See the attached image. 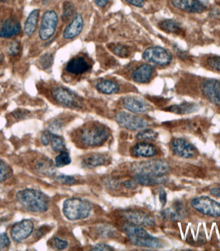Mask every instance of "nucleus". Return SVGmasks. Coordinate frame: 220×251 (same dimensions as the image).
<instances>
[{"label":"nucleus","mask_w":220,"mask_h":251,"mask_svg":"<svg viewBox=\"0 0 220 251\" xmlns=\"http://www.w3.org/2000/svg\"><path fill=\"white\" fill-rule=\"evenodd\" d=\"M90 67L88 60L85 57L77 56L69 61L65 67V70L69 74L77 75L87 73Z\"/></svg>","instance_id":"nucleus-17"},{"label":"nucleus","mask_w":220,"mask_h":251,"mask_svg":"<svg viewBox=\"0 0 220 251\" xmlns=\"http://www.w3.org/2000/svg\"><path fill=\"white\" fill-rule=\"evenodd\" d=\"M56 179L58 182L62 183L63 185H72L76 183V179L75 177L68 175H58L56 177Z\"/></svg>","instance_id":"nucleus-38"},{"label":"nucleus","mask_w":220,"mask_h":251,"mask_svg":"<svg viewBox=\"0 0 220 251\" xmlns=\"http://www.w3.org/2000/svg\"><path fill=\"white\" fill-rule=\"evenodd\" d=\"M75 12V6L71 1H66L63 3V20L66 22L73 16Z\"/></svg>","instance_id":"nucleus-35"},{"label":"nucleus","mask_w":220,"mask_h":251,"mask_svg":"<svg viewBox=\"0 0 220 251\" xmlns=\"http://www.w3.org/2000/svg\"><path fill=\"white\" fill-rule=\"evenodd\" d=\"M95 3L99 7H105L109 3V0H95Z\"/></svg>","instance_id":"nucleus-50"},{"label":"nucleus","mask_w":220,"mask_h":251,"mask_svg":"<svg viewBox=\"0 0 220 251\" xmlns=\"http://www.w3.org/2000/svg\"><path fill=\"white\" fill-rule=\"evenodd\" d=\"M110 50L117 55V56L121 57V58H126L130 55L129 49L126 46L122 44H113L110 46Z\"/></svg>","instance_id":"nucleus-33"},{"label":"nucleus","mask_w":220,"mask_h":251,"mask_svg":"<svg viewBox=\"0 0 220 251\" xmlns=\"http://www.w3.org/2000/svg\"><path fill=\"white\" fill-rule=\"evenodd\" d=\"M173 7L189 13H202L206 7L199 0H170Z\"/></svg>","instance_id":"nucleus-15"},{"label":"nucleus","mask_w":220,"mask_h":251,"mask_svg":"<svg viewBox=\"0 0 220 251\" xmlns=\"http://www.w3.org/2000/svg\"><path fill=\"white\" fill-rule=\"evenodd\" d=\"M187 209L182 201H175L171 207L161 212V216L169 221H180L187 216Z\"/></svg>","instance_id":"nucleus-16"},{"label":"nucleus","mask_w":220,"mask_h":251,"mask_svg":"<svg viewBox=\"0 0 220 251\" xmlns=\"http://www.w3.org/2000/svg\"><path fill=\"white\" fill-rule=\"evenodd\" d=\"M52 246L58 250H64L68 246V242L60 238H54L52 240Z\"/></svg>","instance_id":"nucleus-41"},{"label":"nucleus","mask_w":220,"mask_h":251,"mask_svg":"<svg viewBox=\"0 0 220 251\" xmlns=\"http://www.w3.org/2000/svg\"><path fill=\"white\" fill-rule=\"evenodd\" d=\"M122 105L128 111L133 113H144L150 111V105L144 100L136 97H126Z\"/></svg>","instance_id":"nucleus-18"},{"label":"nucleus","mask_w":220,"mask_h":251,"mask_svg":"<svg viewBox=\"0 0 220 251\" xmlns=\"http://www.w3.org/2000/svg\"><path fill=\"white\" fill-rule=\"evenodd\" d=\"M199 106L193 102L185 101L178 105H173L166 108V111L176 114H188L196 113Z\"/></svg>","instance_id":"nucleus-24"},{"label":"nucleus","mask_w":220,"mask_h":251,"mask_svg":"<svg viewBox=\"0 0 220 251\" xmlns=\"http://www.w3.org/2000/svg\"><path fill=\"white\" fill-rule=\"evenodd\" d=\"M34 223L30 220H23L14 224L11 229V236L16 242H22L31 235Z\"/></svg>","instance_id":"nucleus-14"},{"label":"nucleus","mask_w":220,"mask_h":251,"mask_svg":"<svg viewBox=\"0 0 220 251\" xmlns=\"http://www.w3.org/2000/svg\"><path fill=\"white\" fill-rule=\"evenodd\" d=\"M63 126H64V122L61 121V120H56L49 125L48 130L52 133H55V132L59 131Z\"/></svg>","instance_id":"nucleus-42"},{"label":"nucleus","mask_w":220,"mask_h":251,"mask_svg":"<svg viewBox=\"0 0 220 251\" xmlns=\"http://www.w3.org/2000/svg\"><path fill=\"white\" fill-rule=\"evenodd\" d=\"M96 89L99 93L104 95H113L119 91L120 87L117 83L111 80H103L96 85Z\"/></svg>","instance_id":"nucleus-27"},{"label":"nucleus","mask_w":220,"mask_h":251,"mask_svg":"<svg viewBox=\"0 0 220 251\" xmlns=\"http://www.w3.org/2000/svg\"><path fill=\"white\" fill-rule=\"evenodd\" d=\"M0 93H1V88H0Z\"/></svg>","instance_id":"nucleus-54"},{"label":"nucleus","mask_w":220,"mask_h":251,"mask_svg":"<svg viewBox=\"0 0 220 251\" xmlns=\"http://www.w3.org/2000/svg\"><path fill=\"white\" fill-rule=\"evenodd\" d=\"M11 175V169L9 165L3 160H0V183L7 180Z\"/></svg>","instance_id":"nucleus-36"},{"label":"nucleus","mask_w":220,"mask_h":251,"mask_svg":"<svg viewBox=\"0 0 220 251\" xmlns=\"http://www.w3.org/2000/svg\"><path fill=\"white\" fill-rule=\"evenodd\" d=\"M40 13V10L35 9L28 15L24 26V32L28 36H32L35 32L38 26Z\"/></svg>","instance_id":"nucleus-26"},{"label":"nucleus","mask_w":220,"mask_h":251,"mask_svg":"<svg viewBox=\"0 0 220 251\" xmlns=\"http://www.w3.org/2000/svg\"><path fill=\"white\" fill-rule=\"evenodd\" d=\"M158 137L157 132L152 129H143L138 132L136 138L140 140H155Z\"/></svg>","instance_id":"nucleus-34"},{"label":"nucleus","mask_w":220,"mask_h":251,"mask_svg":"<svg viewBox=\"0 0 220 251\" xmlns=\"http://www.w3.org/2000/svg\"><path fill=\"white\" fill-rule=\"evenodd\" d=\"M110 136V130L107 126L93 122L83 126L75 133L74 142L80 148H97L105 144Z\"/></svg>","instance_id":"nucleus-1"},{"label":"nucleus","mask_w":220,"mask_h":251,"mask_svg":"<svg viewBox=\"0 0 220 251\" xmlns=\"http://www.w3.org/2000/svg\"><path fill=\"white\" fill-rule=\"evenodd\" d=\"M35 168L38 172L44 175H52L55 173L54 163L48 158H42L37 161Z\"/></svg>","instance_id":"nucleus-28"},{"label":"nucleus","mask_w":220,"mask_h":251,"mask_svg":"<svg viewBox=\"0 0 220 251\" xmlns=\"http://www.w3.org/2000/svg\"><path fill=\"white\" fill-rule=\"evenodd\" d=\"M130 5H133L136 7H142L145 4L144 0H125Z\"/></svg>","instance_id":"nucleus-47"},{"label":"nucleus","mask_w":220,"mask_h":251,"mask_svg":"<svg viewBox=\"0 0 220 251\" xmlns=\"http://www.w3.org/2000/svg\"><path fill=\"white\" fill-rule=\"evenodd\" d=\"M122 216L129 223L143 226H153L155 224L154 218L146 212L128 209L122 212Z\"/></svg>","instance_id":"nucleus-12"},{"label":"nucleus","mask_w":220,"mask_h":251,"mask_svg":"<svg viewBox=\"0 0 220 251\" xmlns=\"http://www.w3.org/2000/svg\"><path fill=\"white\" fill-rule=\"evenodd\" d=\"M20 48H21V46H20V42L14 41V42H11L8 47V52L11 56H18L20 52Z\"/></svg>","instance_id":"nucleus-40"},{"label":"nucleus","mask_w":220,"mask_h":251,"mask_svg":"<svg viewBox=\"0 0 220 251\" xmlns=\"http://www.w3.org/2000/svg\"><path fill=\"white\" fill-rule=\"evenodd\" d=\"M136 183L135 181L132 180H126L124 181L123 185L125 188L132 190L135 189L136 187Z\"/></svg>","instance_id":"nucleus-49"},{"label":"nucleus","mask_w":220,"mask_h":251,"mask_svg":"<svg viewBox=\"0 0 220 251\" xmlns=\"http://www.w3.org/2000/svg\"><path fill=\"white\" fill-rule=\"evenodd\" d=\"M122 230L133 246L153 249L162 246V243L158 238L149 233L142 226L127 222L122 226Z\"/></svg>","instance_id":"nucleus-3"},{"label":"nucleus","mask_w":220,"mask_h":251,"mask_svg":"<svg viewBox=\"0 0 220 251\" xmlns=\"http://www.w3.org/2000/svg\"><path fill=\"white\" fill-rule=\"evenodd\" d=\"M41 141L44 146H48L50 142V132L48 130L42 134V136H41Z\"/></svg>","instance_id":"nucleus-45"},{"label":"nucleus","mask_w":220,"mask_h":251,"mask_svg":"<svg viewBox=\"0 0 220 251\" xmlns=\"http://www.w3.org/2000/svg\"><path fill=\"white\" fill-rule=\"evenodd\" d=\"M11 245V240L7 234L5 233H0V250L9 248Z\"/></svg>","instance_id":"nucleus-43"},{"label":"nucleus","mask_w":220,"mask_h":251,"mask_svg":"<svg viewBox=\"0 0 220 251\" xmlns=\"http://www.w3.org/2000/svg\"><path fill=\"white\" fill-rule=\"evenodd\" d=\"M50 138L51 146L55 152H60L61 151L66 150L64 139L61 136L50 132Z\"/></svg>","instance_id":"nucleus-31"},{"label":"nucleus","mask_w":220,"mask_h":251,"mask_svg":"<svg viewBox=\"0 0 220 251\" xmlns=\"http://www.w3.org/2000/svg\"><path fill=\"white\" fill-rule=\"evenodd\" d=\"M48 1H49V0H44V4H46V3H48Z\"/></svg>","instance_id":"nucleus-53"},{"label":"nucleus","mask_w":220,"mask_h":251,"mask_svg":"<svg viewBox=\"0 0 220 251\" xmlns=\"http://www.w3.org/2000/svg\"><path fill=\"white\" fill-rule=\"evenodd\" d=\"M132 156L150 158L155 156L157 151L155 147L149 143L141 142L134 144L130 151Z\"/></svg>","instance_id":"nucleus-21"},{"label":"nucleus","mask_w":220,"mask_h":251,"mask_svg":"<svg viewBox=\"0 0 220 251\" xmlns=\"http://www.w3.org/2000/svg\"><path fill=\"white\" fill-rule=\"evenodd\" d=\"M52 96L57 103L64 107L73 109L81 107V102L77 96L65 87H54L52 89Z\"/></svg>","instance_id":"nucleus-10"},{"label":"nucleus","mask_w":220,"mask_h":251,"mask_svg":"<svg viewBox=\"0 0 220 251\" xmlns=\"http://www.w3.org/2000/svg\"><path fill=\"white\" fill-rule=\"evenodd\" d=\"M203 64L205 68L220 74V56L209 55L203 60Z\"/></svg>","instance_id":"nucleus-30"},{"label":"nucleus","mask_w":220,"mask_h":251,"mask_svg":"<svg viewBox=\"0 0 220 251\" xmlns=\"http://www.w3.org/2000/svg\"><path fill=\"white\" fill-rule=\"evenodd\" d=\"M47 228L48 226H42V227L37 230L35 234H34V237L39 238L42 237L48 231Z\"/></svg>","instance_id":"nucleus-48"},{"label":"nucleus","mask_w":220,"mask_h":251,"mask_svg":"<svg viewBox=\"0 0 220 251\" xmlns=\"http://www.w3.org/2000/svg\"><path fill=\"white\" fill-rule=\"evenodd\" d=\"M147 62L154 63L160 66H167L172 62L171 53L161 47H151L146 49L142 55Z\"/></svg>","instance_id":"nucleus-9"},{"label":"nucleus","mask_w":220,"mask_h":251,"mask_svg":"<svg viewBox=\"0 0 220 251\" xmlns=\"http://www.w3.org/2000/svg\"><path fill=\"white\" fill-rule=\"evenodd\" d=\"M109 161V158L107 155L100 154V153H93V154L87 155L83 159L81 165L83 168L93 169L107 164Z\"/></svg>","instance_id":"nucleus-23"},{"label":"nucleus","mask_w":220,"mask_h":251,"mask_svg":"<svg viewBox=\"0 0 220 251\" xmlns=\"http://www.w3.org/2000/svg\"><path fill=\"white\" fill-rule=\"evenodd\" d=\"M171 149L176 156L182 158L190 159L197 156L198 151L188 141L182 138L175 139L171 143Z\"/></svg>","instance_id":"nucleus-13"},{"label":"nucleus","mask_w":220,"mask_h":251,"mask_svg":"<svg viewBox=\"0 0 220 251\" xmlns=\"http://www.w3.org/2000/svg\"><path fill=\"white\" fill-rule=\"evenodd\" d=\"M92 251H113V249L109 245L105 244H98L92 249Z\"/></svg>","instance_id":"nucleus-44"},{"label":"nucleus","mask_w":220,"mask_h":251,"mask_svg":"<svg viewBox=\"0 0 220 251\" xmlns=\"http://www.w3.org/2000/svg\"><path fill=\"white\" fill-rule=\"evenodd\" d=\"M30 115V112L26 109H16L12 113V116L18 120L27 119Z\"/></svg>","instance_id":"nucleus-39"},{"label":"nucleus","mask_w":220,"mask_h":251,"mask_svg":"<svg viewBox=\"0 0 220 251\" xmlns=\"http://www.w3.org/2000/svg\"><path fill=\"white\" fill-rule=\"evenodd\" d=\"M161 29L168 33H172L181 35L183 33L182 26L180 23L172 20H166L159 24Z\"/></svg>","instance_id":"nucleus-29"},{"label":"nucleus","mask_w":220,"mask_h":251,"mask_svg":"<svg viewBox=\"0 0 220 251\" xmlns=\"http://www.w3.org/2000/svg\"><path fill=\"white\" fill-rule=\"evenodd\" d=\"M159 200L162 206L166 205L167 203V193L164 189H161L159 192Z\"/></svg>","instance_id":"nucleus-46"},{"label":"nucleus","mask_w":220,"mask_h":251,"mask_svg":"<svg viewBox=\"0 0 220 251\" xmlns=\"http://www.w3.org/2000/svg\"><path fill=\"white\" fill-rule=\"evenodd\" d=\"M91 209L92 207L88 201L79 198L66 199L63 202V214L71 221L85 219L90 214Z\"/></svg>","instance_id":"nucleus-4"},{"label":"nucleus","mask_w":220,"mask_h":251,"mask_svg":"<svg viewBox=\"0 0 220 251\" xmlns=\"http://www.w3.org/2000/svg\"><path fill=\"white\" fill-rule=\"evenodd\" d=\"M53 62H54V57L50 53H46L43 55L39 61L40 66L44 69H47L52 66Z\"/></svg>","instance_id":"nucleus-37"},{"label":"nucleus","mask_w":220,"mask_h":251,"mask_svg":"<svg viewBox=\"0 0 220 251\" xmlns=\"http://www.w3.org/2000/svg\"><path fill=\"white\" fill-rule=\"evenodd\" d=\"M210 193L212 195L215 196V197L220 198V187L211 189L210 190Z\"/></svg>","instance_id":"nucleus-51"},{"label":"nucleus","mask_w":220,"mask_h":251,"mask_svg":"<svg viewBox=\"0 0 220 251\" xmlns=\"http://www.w3.org/2000/svg\"><path fill=\"white\" fill-rule=\"evenodd\" d=\"M191 205L197 211L211 217H220V203L207 196L195 198L191 202Z\"/></svg>","instance_id":"nucleus-6"},{"label":"nucleus","mask_w":220,"mask_h":251,"mask_svg":"<svg viewBox=\"0 0 220 251\" xmlns=\"http://www.w3.org/2000/svg\"><path fill=\"white\" fill-rule=\"evenodd\" d=\"M116 122L120 126L130 130H142L150 125L148 120L127 112H119L115 116Z\"/></svg>","instance_id":"nucleus-7"},{"label":"nucleus","mask_w":220,"mask_h":251,"mask_svg":"<svg viewBox=\"0 0 220 251\" xmlns=\"http://www.w3.org/2000/svg\"><path fill=\"white\" fill-rule=\"evenodd\" d=\"M72 162L70 154L66 151H63L60 152V154L58 155L55 159V163L56 166L58 167H63L70 164Z\"/></svg>","instance_id":"nucleus-32"},{"label":"nucleus","mask_w":220,"mask_h":251,"mask_svg":"<svg viewBox=\"0 0 220 251\" xmlns=\"http://www.w3.org/2000/svg\"><path fill=\"white\" fill-rule=\"evenodd\" d=\"M16 200L24 209L32 213H44L50 205L47 196L37 189L21 190L16 194Z\"/></svg>","instance_id":"nucleus-2"},{"label":"nucleus","mask_w":220,"mask_h":251,"mask_svg":"<svg viewBox=\"0 0 220 251\" xmlns=\"http://www.w3.org/2000/svg\"><path fill=\"white\" fill-rule=\"evenodd\" d=\"M21 25L15 18H8L0 26V37L9 38L19 34Z\"/></svg>","instance_id":"nucleus-20"},{"label":"nucleus","mask_w":220,"mask_h":251,"mask_svg":"<svg viewBox=\"0 0 220 251\" xmlns=\"http://www.w3.org/2000/svg\"><path fill=\"white\" fill-rule=\"evenodd\" d=\"M58 24V16L56 11L49 10L43 15L39 36L41 40H49L56 32Z\"/></svg>","instance_id":"nucleus-8"},{"label":"nucleus","mask_w":220,"mask_h":251,"mask_svg":"<svg viewBox=\"0 0 220 251\" xmlns=\"http://www.w3.org/2000/svg\"><path fill=\"white\" fill-rule=\"evenodd\" d=\"M200 91L210 103L220 107V79H205L201 84Z\"/></svg>","instance_id":"nucleus-11"},{"label":"nucleus","mask_w":220,"mask_h":251,"mask_svg":"<svg viewBox=\"0 0 220 251\" xmlns=\"http://www.w3.org/2000/svg\"><path fill=\"white\" fill-rule=\"evenodd\" d=\"M154 74V68L152 65L143 64L138 66L132 73V77L134 82L146 83L152 79Z\"/></svg>","instance_id":"nucleus-22"},{"label":"nucleus","mask_w":220,"mask_h":251,"mask_svg":"<svg viewBox=\"0 0 220 251\" xmlns=\"http://www.w3.org/2000/svg\"><path fill=\"white\" fill-rule=\"evenodd\" d=\"M135 174L165 176L170 171V166L164 160H152L134 163L132 167Z\"/></svg>","instance_id":"nucleus-5"},{"label":"nucleus","mask_w":220,"mask_h":251,"mask_svg":"<svg viewBox=\"0 0 220 251\" xmlns=\"http://www.w3.org/2000/svg\"><path fill=\"white\" fill-rule=\"evenodd\" d=\"M4 60V57L3 55L0 54V63L3 62V61Z\"/></svg>","instance_id":"nucleus-52"},{"label":"nucleus","mask_w":220,"mask_h":251,"mask_svg":"<svg viewBox=\"0 0 220 251\" xmlns=\"http://www.w3.org/2000/svg\"><path fill=\"white\" fill-rule=\"evenodd\" d=\"M83 26H84V20L83 16L80 14H77L65 28L63 32V38L65 40H71L77 37L82 32Z\"/></svg>","instance_id":"nucleus-19"},{"label":"nucleus","mask_w":220,"mask_h":251,"mask_svg":"<svg viewBox=\"0 0 220 251\" xmlns=\"http://www.w3.org/2000/svg\"><path fill=\"white\" fill-rule=\"evenodd\" d=\"M133 179L137 184L143 185V186H152V185L160 184L166 180V176H154L140 174H135Z\"/></svg>","instance_id":"nucleus-25"}]
</instances>
